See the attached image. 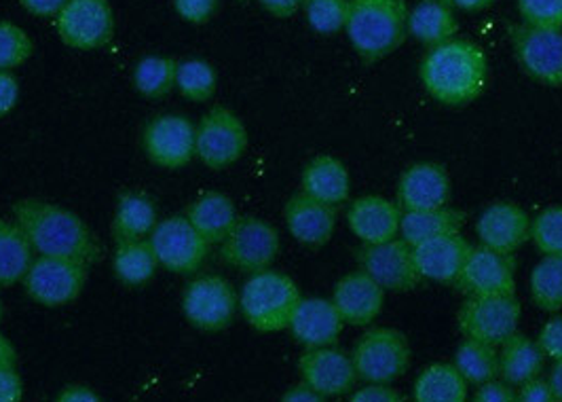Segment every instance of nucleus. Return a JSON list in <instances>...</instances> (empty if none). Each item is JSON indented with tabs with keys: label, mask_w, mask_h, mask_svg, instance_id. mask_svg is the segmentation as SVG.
I'll return each instance as SVG.
<instances>
[{
	"label": "nucleus",
	"mask_w": 562,
	"mask_h": 402,
	"mask_svg": "<svg viewBox=\"0 0 562 402\" xmlns=\"http://www.w3.org/2000/svg\"><path fill=\"white\" fill-rule=\"evenodd\" d=\"M34 54L29 32L13 22H0V70H15Z\"/></svg>",
	"instance_id": "4c0bfd02"
},
{
	"label": "nucleus",
	"mask_w": 562,
	"mask_h": 402,
	"mask_svg": "<svg viewBox=\"0 0 562 402\" xmlns=\"http://www.w3.org/2000/svg\"><path fill=\"white\" fill-rule=\"evenodd\" d=\"M299 373L324 399L351 394L358 381L353 358L335 345L307 349L299 360Z\"/></svg>",
	"instance_id": "dca6fc26"
},
{
	"label": "nucleus",
	"mask_w": 562,
	"mask_h": 402,
	"mask_svg": "<svg viewBox=\"0 0 562 402\" xmlns=\"http://www.w3.org/2000/svg\"><path fill=\"white\" fill-rule=\"evenodd\" d=\"M351 402H404L406 399L392 388V383H368L349 394Z\"/></svg>",
	"instance_id": "a18cd8bd"
},
{
	"label": "nucleus",
	"mask_w": 562,
	"mask_h": 402,
	"mask_svg": "<svg viewBox=\"0 0 562 402\" xmlns=\"http://www.w3.org/2000/svg\"><path fill=\"white\" fill-rule=\"evenodd\" d=\"M333 303L337 305L345 324L368 326L383 312L385 290L360 269L338 280L333 292Z\"/></svg>",
	"instance_id": "412c9836"
},
{
	"label": "nucleus",
	"mask_w": 562,
	"mask_h": 402,
	"mask_svg": "<svg viewBox=\"0 0 562 402\" xmlns=\"http://www.w3.org/2000/svg\"><path fill=\"white\" fill-rule=\"evenodd\" d=\"M57 401L59 402H98L100 401V397L89 388V386H83V383H70V386H66L61 392H59V397H57Z\"/></svg>",
	"instance_id": "603ef678"
},
{
	"label": "nucleus",
	"mask_w": 562,
	"mask_h": 402,
	"mask_svg": "<svg viewBox=\"0 0 562 402\" xmlns=\"http://www.w3.org/2000/svg\"><path fill=\"white\" fill-rule=\"evenodd\" d=\"M360 269L379 287L390 292H408L422 284L423 276L415 259V248L406 239H390L366 246L358 253Z\"/></svg>",
	"instance_id": "4468645a"
},
{
	"label": "nucleus",
	"mask_w": 562,
	"mask_h": 402,
	"mask_svg": "<svg viewBox=\"0 0 562 402\" xmlns=\"http://www.w3.org/2000/svg\"><path fill=\"white\" fill-rule=\"evenodd\" d=\"M87 267L81 260L36 257L24 278L30 299L43 308H64L79 299L87 284Z\"/></svg>",
	"instance_id": "6e6552de"
},
{
	"label": "nucleus",
	"mask_w": 562,
	"mask_h": 402,
	"mask_svg": "<svg viewBox=\"0 0 562 402\" xmlns=\"http://www.w3.org/2000/svg\"><path fill=\"white\" fill-rule=\"evenodd\" d=\"M422 83L445 107H468L479 100L488 83V62L476 43L452 38L431 47L423 59Z\"/></svg>",
	"instance_id": "f03ea898"
},
{
	"label": "nucleus",
	"mask_w": 562,
	"mask_h": 402,
	"mask_svg": "<svg viewBox=\"0 0 562 402\" xmlns=\"http://www.w3.org/2000/svg\"><path fill=\"white\" fill-rule=\"evenodd\" d=\"M218 87V75L214 66L205 59H187L178 62L176 89L182 98L191 102H207L214 98Z\"/></svg>",
	"instance_id": "e433bc0d"
},
{
	"label": "nucleus",
	"mask_w": 562,
	"mask_h": 402,
	"mask_svg": "<svg viewBox=\"0 0 562 402\" xmlns=\"http://www.w3.org/2000/svg\"><path fill=\"white\" fill-rule=\"evenodd\" d=\"M176 13L193 26L207 24L221 9V0H173Z\"/></svg>",
	"instance_id": "79ce46f5"
},
{
	"label": "nucleus",
	"mask_w": 562,
	"mask_h": 402,
	"mask_svg": "<svg viewBox=\"0 0 562 402\" xmlns=\"http://www.w3.org/2000/svg\"><path fill=\"white\" fill-rule=\"evenodd\" d=\"M157 223V205L146 193L132 189L119 196L113 216L114 242L150 237Z\"/></svg>",
	"instance_id": "bb28decb"
},
{
	"label": "nucleus",
	"mask_w": 562,
	"mask_h": 402,
	"mask_svg": "<svg viewBox=\"0 0 562 402\" xmlns=\"http://www.w3.org/2000/svg\"><path fill=\"white\" fill-rule=\"evenodd\" d=\"M307 24L319 34H337L345 30L349 0H305Z\"/></svg>",
	"instance_id": "58836bf2"
},
{
	"label": "nucleus",
	"mask_w": 562,
	"mask_h": 402,
	"mask_svg": "<svg viewBox=\"0 0 562 402\" xmlns=\"http://www.w3.org/2000/svg\"><path fill=\"white\" fill-rule=\"evenodd\" d=\"M476 235L482 246L512 255L531 239V219L518 203L497 201L480 214Z\"/></svg>",
	"instance_id": "aec40b11"
},
{
	"label": "nucleus",
	"mask_w": 562,
	"mask_h": 402,
	"mask_svg": "<svg viewBox=\"0 0 562 402\" xmlns=\"http://www.w3.org/2000/svg\"><path fill=\"white\" fill-rule=\"evenodd\" d=\"M400 223V205L381 196H364L347 208V225L366 246L383 244L397 237Z\"/></svg>",
	"instance_id": "5701e85b"
},
{
	"label": "nucleus",
	"mask_w": 562,
	"mask_h": 402,
	"mask_svg": "<svg viewBox=\"0 0 562 402\" xmlns=\"http://www.w3.org/2000/svg\"><path fill=\"white\" fill-rule=\"evenodd\" d=\"M353 367L366 383H394L411 367L408 339L395 328H372L353 347Z\"/></svg>",
	"instance_id": "39448f33"
},
{
	"label": "nucleus",
	"mask_w": 562,
	"mask_h": 402,
	"mask_svg": "<svg viewBox=\"0 0 562 402\" xmlns=\"http://www.w3.org/2000/svg\"><path fill=\"white\" fill-rule=\"evenodd\" d=\"M459 32L454 9L447 0H422L408 13V34L425 47H438Z\"/></svg>",
	"instance_id": "a878e982"
},
{
	"label": "nucleus",
	"mask_w": 562,
	"mask_h": 402,
	"mask_svg": "<svg viewBox=\"0 0 562 402\" xmlns=\"http://www.w3.org/2000/svg\"><path fill=\"white\" fill-rule=\"evenodd\" d=\"M15 362H18V351H15V347L0 333V369L15 367Z\"/></svg>",
	"instance_id": "5fc2aeb1"
},
{
	"label": "nucleus",
	"mask_w": 562,
	"mask_h": 402,
	"mask_svg": "<svg viewBox=\"0 0 562 402\" xmlns=\"http://www.w3.org/2000/svg\"><path fill=\"white\" fill-rule=\"evenodd\" d=\"M56 29L70 49H102L113 41V7L109 0H68L56 18Z\"/></svg>",
	"instance_id": "f8f14e48"
},
{
	"label": "nucleus",
	"mask_w": 562,
	"mask_h": 402,
	"mask_svg": "<svg viewBox=\"0 0 562 402\" xmlns=\"http://www.w3.org/2000/svg\"><path fill=\"white\" fill-rule=\"evenodd\" d=\"M454 367L465 377L468 383H474V386L495 379L499 377L497 347L465 337V342L454 351Z\"/></svg>",
	"instance_id": "f704fd0d"
},
{
	"label": "nucleus",
	"mask_w": 562,
	"mask_h": 402,
	"mask_svg": "<svg viewBox=\"0 0 562 402\" xmlns=\"http://www.w3.org/2000/svg\"><path fill=\"white\" fill-rule=\"evenodd\" d=\"M518 401L520 402H552L554 401V392L548 379L543 377H533L527 383H522L518 388Z\"/></svg>",
	"instance_id": "49530a36"
},
{
	"label": "nucleus",
	"mask_w": 562,
	"mask_h": 402,
	"mask_svg": "<svg viewBox=\"0 0 562 402\" xmlns=\"http://www.w3.org/2000/svg\"><path fill=\"white\" fill-rule=\"evenodd\" d=\"M2 314H4V310H2V301H0V322H2Z\"/></svg>",
	"instance_id": "13d9d810"
},
{
	"label": "nucleus",
	"mask_w": 562,
	"mask_h": 402,
	"mask_svg": "<svg viewBox=\"0 0 562 402\" xmlns=\"http://www.w3.org/2000/svg\"><path fill=\"white\" fill-rule=\"evenodd\" d=\"M417 402H463L468 399V381L454 365H431L423 369L413 386Z\"/></svg>",
	"instance_id": "2f4dec72"
},
{
	"label": "nucleus",
	"mask_w": 562,
	"mask_h": 402,
	"mask_svg": "<svg viewBox=\"0 0 562 402\" xmlns=\"http://www.w3.org/2000/svg\"><path fill=\"white\" fill-rule=\"evenodd\" d=\"M514 54L529 77L562 89V30L509 26Z\"/></svg>",
	"instance_id": "ddd939ff"
},
{
	"label": "nucleus",
	"mask_w": 562,
	"mask_h": 402,
	"mask_svg": "<svg viewBox=\"0 0 562 402\" xmlns=\"http://www.w3.org/2000/svg\"><path fill=\"white\" fill-rule=\"evenodd\" d=\"M150 244L159 267L176 276H193L210 255V242L199 233L187 216H169L157 223Z\"/></svg>",
	"instance_id": "9d476101"
},
{
	"label": "nucleus",
	"mask_w": 562,
	"mask_h": 402,
	"mask_svg": "<svg viewBox=\"0 0 562 402\" xmlns=\"http://www.w3.org/2000/svg\"><path fill=\"white\" fill-rule=\"evenodd\" d=\"M280 255V233L262 219L239 216L221 242V257L244 273L269 269Z\"/></svg>",
	"instance_id": "9b49d317"
},
{
	"label": "nucleus",
	"mask_w": 562,
	"mask_h": 402,
	"mask_svg": "<svg viewBox=\"0 0 562 402\" xmlns=\"http://www.w3.org/2000/svg\"><path fill=\"white\" fill-rule=\"evenodd\" d=\"M157 267L159 260L148 237L116 242L113 271L121 284L130 288L144 287L153 280Z\"/></svg>",
	"instance_id": "c756f323"
},
{
	"label": "nucleus",
	"mask_w": 562,
	"mask_h": 402,
	"mask_svg": "<svg viewBox=\"0 0 562 402\" xmlns=\"http://www.w3.org/2000/svg\"><path fill=\"white\" fill-rule=\"evenodd\" d=\"M406 0H349L345 32L360 58L372 64L392 56L408 36Z\"/></svg>",
	"instance_id": "7ed1b4c3"
},
{
	"label": "nucleus",
	"mask_w": 562,
	"mask_h": 402,
	"mask_svg": "<svg viewBox=\"0 0 562 402\" xmlns=\"http://www.w3.org/2000/svg\"><path fill=\"white\" fill-rule=\"evenodd\" d=\"M248 148L244 121L226 107L210 109L198 125L195 157L210 170H225Z\"/></svg>",
	"instance_id": "1a4fd4ad"
},
{
	"label": "nucleus",
	"mask_w": 562,
	"mask_h": 402,
	"mask_svg": "<svg viewBox=\"0 0 562 402\" xmlns=\"http://www.w3.org/2000/svg\"><path fill=\"white\" fill-rule=\"evenodd\" d=\"M518 13L527 26L562 30V0H518Z\"/></svg>",
	"instance_id": "a19ab883"
},
{
	"label": "nucleus",
	"mask_w": 562,
	"mask_h": 402,
	"mask_svg": "<svg viewBox=\"0 0 562 402\" xmlns=\"http://www.w3.org/2000/svg\"><path fill=\"white\" fill-rule=\"evenodd\" d=\"M303 193L315 200L340 205L349 200L351 178L347 166L333 155H317L303 168L301 174Z\"/></svg>",
	"instance_id": "393cba45"
},
{
	"label": "nucleus",
	"mask_w": 562,
	"mask_h": 402,
	"mask_svg": "<svg viewBox=\"0 0 562 402\" xmlns=\"http://www.w3.org/2000/svg\"><path fill=\"white\" fill-rule=\"evenodd\" d=\"M34 18H57L68 0H20Z\"/></svg>",
	"instance_id": "8fccbe9b"
},
{
	"label": "nucleus",
	"mask_w": 562,
	"mask_h": 402,
	"mask_svg": "<svg viewBox=\"0 0 562 402\" xmlns=\"http://www.w3.org/2000/svg\"><path fill=\"white\" fill-rule=\"evenodd\" d=\"M283 401L285 402H322L326 401L322 394H317L311 386H307L305 381H301L299 386H292L285 394H283Z\"/></svg>",
	"instance_id": "864d4df0"
},
{
	"label": "nucleus",
	"mask_w": 562,
	"mask_h": 402,
	"mask_svg": "<svg viewBox=\"0 0 562 402\" xmlns=\"http://www.w3.org/2000/svg\"><path fill=\"white\" fill-rule=\"evenodd\" d=\"M454 287L468 297L480 294H514L516 290V263L507 253L486 246L472 248Z\"/></svg>",
	"instance_id": "f3484780"
},
{
	"label": "nucleus",
	"mask_w": 562,
	"mask_h": 402,
	"mask_svg": "<svg viewBox=\"0 0 562 402\" xmlns=\"http://www.w3.org/2000/svg\"><path fill=\"white\" fill-rule=\"evenodd\" d=\"M397 205L402 212L445 208L450 200V178L445 166L423 161L406 168L397 180Z\"/></svg>",
	"instance_id": "6ab92c4d"
},
{
	"label": "nucleus",
	"mask_w": 562,
	"mask_h": 402,
	"mask_svg": "<svg viewBox=\"0 0 562 402\" xmlns=\"http://www.w3.org/2000/svg\"><path fill=\"white\" fill-rule=\"evenodd\" d=\"M34 248L18 223L0 221V287L24 282Z\"/></svg>",
	"instance_id": "473e14b6"
},
{
	"label": "nucleus",
	"mask_w": 562,
	"mask_h": 402,
	"mask_svg": "<svg viewBox=\"0 0 562 402\" xmlns=\"http://www.w3.org/2000/svg\"><path fill=\"white\" fill-rule=\"evenodd\" d=\"M345 320L338 314L337 305L328 299H301L292 320L288 324L294 342L305 349L337 345Z\"/></svg>",
	"instance_id": "4be33fe9"
},
{
	"label": "nucleus",
	"mask_w": 562,
	"mask_h": 402,
	"mask_svg": "<svg viewBox=\"0 0 562 402\" xmlns=\"http://www.w3.org/2000/svg\"><path fill=\"white\" fill-rule=\"evenodd\" d=\"M13 216L38 255L81 260L85 265L100 257V246L83 219L57 203L18 201L13 203Z\"/></svg>",
	"instance_id": "f257e3e1"
},
{
	"label": "nucleus",
	"mask_w": 562,
	"mask_h": 402,
	"mask_svg": "<svg viewBox=\"0 0 562 402\" xmlns=\"http://www.w3.org/2000/svg\"><path fill=\"white\" fill-rule=\"evenodd\" d=\"M452 9L459 11H468V13H476V11H484L488 9L495 0H447Z\"/></svg>",
	"instance_id": "6e6d98bb"
},
{
	"label": "nucleus",
	"mask_w": 562,
	"mask_h": 402,
	"mask_svg": "<svg viewBox=\"0 0 562 402\" xmlns=\"http://www.w3.org/2000/svg\"><path fill=\"white\" fill-rule=\"evenodd\" d=\"M465 223V214L454 208H434L423 212H402L400 235L411 246H417L427 239L442 237L450 233H459Z\"/></svg>",
	"instance_id": "7c9ffc66"
},
{
	"label": "nucleus",
	"mask_w": 562,
	"mask_h": 402,
	"mask_svg": "<svg viewBox=\"0 0 562 402\" xmlns=\"http://www.w3.org/2000/svg\"><path fill=\"white\" fill-rule=\"evenodd\" d=\"M258 2L271 15L285 20V18H292L303 7L305 0H258Z\"/></svg>",
	"instance_id": "3c124183"
},
{
	"label": "nucleus",
	"mask_w": 562,
	"mask_h": 402,
	"mask_svg": "<svg viewBox=\"0 0 562 402\" xmlns=\"http://www.w3.org/2000/svg\"><path fill=\"white\" fill-rule=\"evenodd\" d=\"M543 351L533 339L527 335L514 333L506 344L502 345L499 354V377L514 388H520L529 379L543 371Z\"/></svg>",
	"instance_id": "c85d7f7f"
},
{
	"label": "nucleus",
	"mask_w": 562,
	"mask_h": 402,
	"mask_svg": "<svg viewBox=\"0 0 562 402\" xmlns=\"http://www.w3.org/2000/svg\"><path fill=\"white\" fill-rule=\"evenodd\" d=\"M529 290L535 308L548 314L562 310V253L543 255L531 271Z\"/></svg>",
	"instance_id": "72a5a7b5"
},
{
	"label": "nucleus",
	"mask_w": 562,
	"mask_h": 402,
	"mask_svg": "<svg viewBox=\"0 0 562 402\" xmlns=\"http://www.w3.org/2000/svg\"><path fill=\"white\" fill-rule=\"evenodd\" d=\"M198 127L182 115H159L148 121L142 134L146 157L166 170H180L195 157Z\"/></svg>",
	"instance_id": "2eb2a0df"
},
{
	"label": "nucleus",
	"mask_w": 562,
	"mask_h": 402,
	"mask_svg": "<svg viewBox=\"0 0 562 402\" xmlns=\"http://www.w3.org/2000/svg\"><path fill=\"white\" fill-rule=\"evenodd\" d=\"M283 219L290 235L299 244L307 248H322L333 239L337 230V205L315 200L301 191L285 201Z\"/></svg>",
	"instance_id": "a211bd4d"
},
{
	"label": "nucleus",
	"mask_w": 562,
	"mask_h": 402,
	"mask_svg": "<svg viewBox=\"0 0 562 402\" xmlns=\"http://www.w3.org/2000/svg\"><path fill=\"white\" fill-rule=\"evenodd\" d=\"M187 219L210 244H221L237 223L239 214L228 196L207 191L189 205Z\"/></svg>",
	"instance_id": "cd10ccee"
},
{
	"label": "nucleus",
	"mask_w": 562,
	"mask_h": 402,
	"mask_svg": "<svg viewBox=\"0 0 562 402\" xmlns=\"http://www.w3.org/2000/svg\"><path fill=\"white\" fill-rule=\"evenodd\" d=\"M301 290L281 271L262 269L250 273V280L239 292V312L258 333H278L288 328Z\"/></svg>",
	"instance_id": "20e7f679"
},
{
	"label": "nucleus",
	"mask_w": 562,
	"mask_h": 402,
	"mask_svg": "<svg viewBox=\"0 0 562 402\" xmlns=\"http://www.w3.org/2000/svg\"><path fill=\"white\" fill-rule=\"evenodd\" d=\"M537 344L541 347L546 358H550L554 362H562V316L550 317L543 324Z\"/></svg>",
	"instance_id": "37998d69"
},
{
	"label": "nucleus",
	"mask_w": 562,
	"mask_h": 402,
	"mask_svg": "<svg viewBox=\"0 0 562 402\" xmlns=\"http://www.w3.org/2000/svg\"><path fill=\"white\" fill-rule=\"evenodd\" d=\"M413 248L423 280H434L440 284H454L472 253V246L461 231L427 239Z\"/></svg>",
	"instance_id": "b1692460"
},
{
	"label": "nucleus",
	"mask_w": 562,
	"mask_h": 402,
	"mask_svg": "<svg viewBox=\"0 0 562 402\" xmlns=\"http://www.w3.org/2000/svg\"><path fill=\"white\" fill-rule=\"evenodd\" d=\"M548 381L554 392V401L562 402V362H554L552 371L548 375Z\"/></svg>",
	"instance_id": "4d7b16f0"
},
{
	"label": "nucleus",
	"mask_w": 562,
	"mask_h": 402,
	"mask_svg": "<svg viewBox=\"0 0 562 402\" xmlns=\"http://www.w3.org/2000/svg\"><path fill=\"white\" fill-rule=\"evenodd\" d=\"M520 303L514 294H480L468 297L459 310V331L468 339L502 347L518 333Z\"/></svg>",
	"instance_id": "423d86ee"
},
{
	"label": "nucleus",
	"mask_w": 562,
	"mask_h": 402,
	"mask_svg": "<svg viewBox=\"0 0 562 402\" xmlns=\"http://www.w3.org/2000/svg\"><path fill=\"white\" fill-rule=\"evenodd\" d=\"M239 310V294L223 276H199L182 292V314L203 333L228 328Z\"/></svg>",
	"instance_id": "0eeeda50"
},
{
	"label": "nucleus",
	"mask_w": 562,
	"mask_h": 402,
	"mask_svg": "<svg viewBox=\"0 0 562 402\" xmlns=\"http://www.w3.org/2000/svg\"><path fill=\"white\" fill-rule=\"evenodd\" d=\"M176 75H178L176 59L166 58V56H146L136 64L132 81L136 91L144 98L159 100L176 89Z\"/></svg>",
	"instance_id": "c9c22d12"
},
{
	"label": "nucleus",
	"mask_w": 562,
	"mask_h": 402,
	"mask_svg": "<svg viewBox=\"0 0 562 402\" xmlns=\"http://www.w3.org/2000/svg\"><path fill=\"white\" fill-rule=\"evenodd\" d=\"M474 401L476 402H514L518 401V392L514 390V386H509L507 381H499L497 377L495 379H488L484 383H480L476 394H474Z\"/></svg>",
	"instance_id": "c03bdc74"
},
{
	"label": "nucleus",
	"mask_w": 562,
	"mask_h": 402,
	"mask_svg": "<svg viewBox=\"0 0 562 402\" xmlns=\"http://www.w3.org/2000/svg\"><path fill=\"white\" fill-rule=\"evenodd\" d=\"M24 397V381L15 367L0 369V402H20Z\"/></svg>",
	"instance_id": "09e8293b"
},
{
	"label": "nucleus",
	"mask_w": 562,
	"mask_h": 402,
	"mask_svg": "<svg viewBox=\"0 0 562 402\" xmlns=\"http://www.w3.org/2000/svg\"><path fill=\"white\" fill-rule=\"evenodd\" d=\"M20 100V81L11 70H0V119L9 115Z\"/></svg>",
	"instance_id": "de8ad7c7"
},
{
	"label": "nucleus",
	"mask_w": 562,
	"mask_h": 402,
	"mask_svg": "<svg viewBox=\"0 0 562 402\" xmlns=\"http://www.w3.org/2000/svg\"><path fill=\"white\" fill-rule=\"evenodd\" d=\"M531 242L541 255L562 253V205H550L535 216Z\"/></svg>",
	"instance_id": "ea45409f"
}]
</instances>
